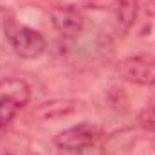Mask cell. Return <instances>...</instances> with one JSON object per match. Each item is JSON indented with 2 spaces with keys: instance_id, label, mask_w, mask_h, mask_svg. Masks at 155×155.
Listing matches in <instances>:
<instances>
[{
  "instance_id": "obj_7",
  "label": "cell",
  "mask_w": 155,
  "mask_h": 155,
  "mask_svg": "<svg viewBox=\"0 0 155 155\" xmlns=\"http://www.w3.org/2000/svg\"><path fill=\"white\" fill-rule=\"evenodd\" d=\"M43 107L47 108L45 117H54V116H63V114H69V112L76 110L78 103L65 99V101H52L51 105H43Z\"/></svg>"
},
{
  "instance_id": "obj_9",
  "label": "cell",
  "mask_w": 155,
  "mask_h": 155,
  "mask_svg": "<svg viewBox=\"0 0 155 155\" xmlns=\"http://www.w3.org/2000/svg\"><path fill=\"white\" fill-rule=\"evenodd\" d=\"M141 124L146 130L155 132V105H150L148 108H144V112L141 114Z\"/></svg>"
},
{
  "instance_id": "obj_2",
  "label": "cell",
  "mask_w": 155,
  "mask_h": 155,
  "mask_svg": "<svg viewBox=\"0 0 155 155\" xmlns=\"http://www.w3.org/2000/svg\"><path fill=\"white\" fill-rule=\"evenodd\" d=\"M99 135H101V130L97 126L81 123V124L71 126V128L60 132L56 135V144H58V148L67 150V152H83V150L90 148L92 144H96Z\"/></svg>"
},
{
  "instance_id": "obj_5",
  "label": "cell",
  "mask_w": 155,
  "mask_h": 155,
  "mask_svg": "<svg viewBox=\"0 0 155 155\" xmlns=\"http://www.w3.org/2000/svg\"><path fill=\"white\" fill-rule=\"evenodd\" d=\"M31 88L24 79L18 78H2L0 79V99H7L20 108L29 103Z\"/></svg>"
},
{
  "instance_id": "obj_6",
  "label": "cell",
  "mask_w": 155,
  "mask_h": 155,
  "mask_svg": "<svg viewBox=\"0 0 155 155\" xmlns=\"http://www.w3.org/2000/svg\"><path fill=\"white\" fill-rule=\"evenodd\" d=\"M116 15L117 22L124 29H130L139 15V0H116Z\"/></svg>"
},
{
  "instance_id": "obj_3",
  "label": "cell",
  "mask_w": 155,
  "mask_h": 155,
  "mask_svg": "<svg viewBox=\"0 0 155 155\" xmlns=\"http://www.w3.org/2000/svg\"><path fill=\"white\" fill-rule=\"evenodd\" d=\"M7 36H9L11 47L15 49V52L25 60H35L41 56L47 47L45 38L31 27H15L13 31L7 33Z\"/></svg>"
},
{
  "instance_id": "obj_4",
  "label": "cell",
  "mask_w": 155,
  "mask_h": 155,
  "mask_svg": "<svg viewBox=\"0 0 155 155\" xmlns=\"http://www.w3.org/2000/svg\"><path fill=\"white\" fill-rule=\"evenodd\" d=\"M51 24L63 38H74L81 35L85 18L74 5H56L54 9H51Z\"/></svg>"
},
{
  "instance_id": "obj_8",
  "label": "cell",
  "mask_w": 155,
  "mask_h": 155,
  "mask_svg": "<svg viewBox=\"0 0 155 155\" xmlns=\"http://www.w3.org/2000/svg\"><path fill=\"white\" fill-rule=\"evenodd\" d=\"M18 110H20L18 105L11 103L7 99H0V128H4L5 124H9L15 119V116L18 114Z\"/></svg>"
},
{
  "instance_id": "obj_1",
  "label": "cell",
  "mask_w": 155,
  "mask_h": 155,
  "mask_svg": "<svg viewBox=\"0 0 155 155\" xmlns=\"http://www.w3.org/2000/svg\"><path fill=\"white\" fill-rule=\"evenodd\" d=\"M117 71H119L123 79H126L130 83L153 87L155 85V56H148V54L128 56L117 65Z\"/></svg>"
}]
</instances>
